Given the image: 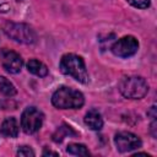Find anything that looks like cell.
Returning <instances> with one entry per match:
<instances>
[{
    "label": "cell",
    "instance_id": "obj_15",
    "mask_svg": "<svg viewBox=\"0 0 157 157\" xmlns=\"http://www.w3.org/2000/svg\"><path fill=\"white\" fill-rule=\"evenodd\" d=\"M126 1L137 9H146L150 6V0H126Z\"/></svg>",
    "mask_w": 157,
    "mask_h": 157
},
{
    "label": "cell",
    "instance_id": "obj_14",
    "mask_svg": "<svg viewBox=\"0 0 157 157\" xmlns=\"http://www.w3.org/2000/svg\"><path fill=\"white\" fill-rule=\"evenodd\" d=\"M66 151L70 153V155H75V156H88L90 152L86 148L85 145L82 144H70L66 148Z\"/></svg>",
    "mask_w": 157,
    "mask_h": 157
},
{
    "label": "cell",
    "instance_id": "obj_13",
    "mask_svg": "<svg viewBox=\"0 0 157 157\" xmlns=\"http://www.w3.org/2000/svg\"><path fill=\"white\" fill-rule=\"evenodd\" d=\"M0 92H1L4 96L12 97V96L16 94V88H15V86L12 85V82H10L6 77L0 76Z\"/></svg>",
    "mask_w": 157,
    "mask_h": 157
},
{
    "label": "cell",
    "instance_id": "obj_4",
    "mask_svg": "<svg viewBox=\"0 0 157 157\" xmlns=\"http://www.w3.org/2000/svg\"><path fill=\"white\" fill-rule=\"evenodd\" d=\"M2 29L7 37H10L11 39H13L18 43L31 44V43H34L36 38H37L33 28L26 23L6 22L2 27Z\"/></svg>",
    "mask_w": 157,
    "mask_h": 157
},
{
    "label": "cell",
    "instance_id": "obj_3",
    "mask_svg": "<svg viewBox=\"0 0 157 157\" xmlns=\"http://www.w3.org/2000/svg\"><path fill=\"white\" fill-rule=\"evenodd\" d=\"M120 93L131 99H140L148 92V85L140 76H125L119 82Z\"/></svg>",
    "mask_w": 157,
    "mask_h": 157
},
{
    "label": "cell",
    "instance_id": "obj_9",
    "mask_svg": "<svg viewBox=\"0 0 157 157\" xmlns=\"http://www.w3.org/2000/svg\"><path fill=\"white\" fill-rule=\"evenodd\" d=\"M85 124L92 130H101L103 126V120L101 114L96 109H91L85 115Z\"/></svg>",
    "mask_w": 157,
    "mask_h": 157
},
{
    "label": "cell",
    "instance_id": "obj_18",
    "mask_svg": "<svg viewBox=\"0 0 157 157\" xmlns=\"http://www.w3.org/2000/svg\"><path fill=\"white\" fill-rule=\"evenodd\" d=\"M48 155L58 156V152H53V151H48V150H44V152H43V156H48Z\"/></svg>",
    "mask_w": 157,
    "mask_h": 157
},
{
    "label": "cell",
    "instance_id": "obj_7",
    "mask_svg": "<svg viewBox=\"0 0 157 157\" xmlns=\"http://www.w3.org/2000/svg\"><path fill=\"white\" fill-rule=\"evenodd\" d=\"M114 144L120 152H130L141 147L142 142L140 137L129 131H120L114 136Z\"/></svg>",
    "mask_w": 157,
    "mask_h": 157
},
{
    "label": "cell",
    "instance_id": "obj_12",
    "mask_svg": "<svg viewBox=\"0 0 157 157\" xmlns=\"http://www.w3.org/2000/svg\"><path fill=\"white\" fill-rule=\"evenodd\" d=\"M76 135V132L72 130V128H70L69 125H66V124H63L61 126H59L56 130H55V132L53 134V141H55V142H61L63 140H64V137H66V136H75Z\"/></svg>",
    "mask_w": 157,
    "mask_h": 157
},
{
    "label": "cell",
    "instance_id": "obj_11",
    "mask_svg": "<svg viewBox=\"0 0 157 157\" xmlns=\"http://www.w3.org/2000/svg\"><path fill=\"white\" fill-rule=\"evenodd\" d=\"M27 69L31 74L39 76V77H44L48 75V67L42 61H39L37 59H31L27 63Z\"/></svg>",
    "mask_w": 157,
    "mask_h": 157
},
{
    "label": "cell",
    "instance_id": "obj_10",
    "mask_svg": "<svg viewBox=\"0 0 157 157\" xmlns=\"http://www.w3.org/2000/svg\"><path fill=\"white\" fill-rule=\"evenodd\" d=\"M1 132L7 137H16L18 135V124L13 117L6 118L1 124Z\"/></svg>",
    "mask_w": 157,
    "mask_h": 157
},
{
    "label": "cell",
    "instance_id": "obj_19",
    "mask_svg": "<svg viewBox=\"0 0 157 157\" xmlns=\"http://www.w3.org/2000/svg\"><path fill=\"white\" fill-rule=\"evenodd\" d=\"M16 1H22V0H16Z\"/></svg>",
    "mask_w": 157,
    "mask_h": 157
},
{
    "label": "cell",
    "instance_id": "obj_8",
    "mask_svg": "<svg viewBox=\"0 0 157 157\" xmlns=\"http://www.w3.org/2000/svg\"><path fill=\"white\" fill-rule=\"evenodd\" d=\"M0 56H1L2 66L6 71H9L11 74L20 72V70L23 65V61H22V58L16 52L9 50V49H2L0 53Z\"/></svg>",
    "mask_w": 157,
    "mask_h": 157
},
{
    "label": "cell",
    "instance_id": "obj_2",
    "mask_svg": "<svg viewBox=\"0 0 157 157\" xmlns=\"http://www.w3.org/2000/svg\"><path fill=\"white\" fill-rule=\"evenodd\" d=\"M60 70L63 74L72 76L78 82H88V74L85 66V61L76 54H65L60 60Z\"/></svg>",
    "mask_w": 157,
    "mask_h": 157
},
{
    "label": "cell",
    "instance_id": "obj_17",
    "mask_svg": "<svg viewBox=\"0 0 157 157\" xmlns=\"http://www.w3.org/2000/svg\"><path fill=\"white\" fill-rule=\"evenodd\" d=\"M147 114H148V115H151V118H152V119H155V118H156V107H155V105H153V107H151V109H150V112H148Z\"/></svg>",
    "mask_w": 157,
    "mask_h": 157
},
{
    "label": "cell",
    "instance_id": "obj_5",
    "mask_svg": "<svg viewBox=\"0 0 157 157\" xmlns=\"http://www.w3.org/2000/svg\"><path fill=\"white\" fill-rule=\"evenodd\" d=\"M44 115L36 107H28L23 110L21 115V126L26 134L37 132L43 124Z\"/></svg>",
    "mask_w": 157,
    "mask_h": 157
},
{
    "label": "cell",
    "instance_id": "obj_6",
    "mask_svg": "<svg viewBox=\"0 0 157 157\" xmlns=\"http://www.w3.org/2000/svg\"><path fill=\"white\" fill-rule=\"evenodd\" d=\"M139 49V42L132 36H125L118 39L112 45V52L114 55L120 58H128L134 55Z\"/></svg>",
    "mask_w": 157,
    "mask_h": 157
},
{
    "label": "cell",
    "instance_id": "obj_1",
    "mask_svg": "<svg viewBox=\"0 0 157 157\" xmlns=\"http://www.w3.org/2000/svg\"><path fill=\"white\" fill-rule=\"evenodd\" d=\"M52 103L59 109H77L83 105V94L70 87H60L52 96Z\"/></svg>",
    "mask_w": 157,
    "mask_h": 157
},
{
    "label": "cell",
    "instance_id": "obj_16",
    "mask_svg": "<svg viewBox=\"0 0 157 157\" xmlns=\"http://www.w3.org/2000/svg\"><path fill=\"white\" fill-rule=\"evenodd\" d=\"M17 155L18 156H34V152L28 146H21L17 151Z\"/></svg>",
    "mask_w": 157,
    "mask_h": 157
}]
</instances>
